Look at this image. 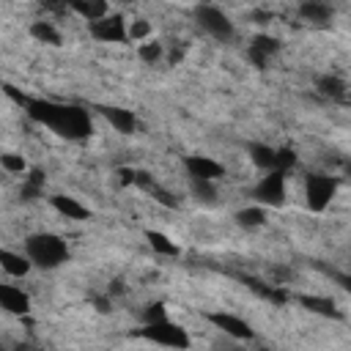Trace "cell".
<instances>
[{"label": "cell", "mask_w": 351, "mask_h": 351, "mask_svg": "<svg viewBox=\"0 0 351 351\" xmlns=\"http://www.w3.org/2000/svg\"><path fill=\"white\" fill-rule=\"evenodd\" d=\"M5 93H8L19 107H25V112H27L36 123L52 129L58 137H66V140H85V137L93 132L90 115H88V110H82V107L60 104V101H52V99H30V96L16 93L11 85L5 88Z\"/></svg>", "instance_id": "cell-1"}, {"label": "cell", "mask_w": 351, "mask_h": 351, "mask_svg": "<svg viewBox=\"0 0 351 351\" xmlns=\"http://www.w3.org/2000/svg\"><path fill=\"white\" fill-rule=\"evenodd\" d=\"M25 252L38 269H58L69 261V247L58 233H30L25 239Z\"/></svg>", "instance_id": "cell-2"}, {"label": "cell", "mask_w": 351, "mask_h": 351, "mask_svg": "<svg viewBox=\"0 0 351 351\" xmlns=\"http://www.w3.org/2000/svg\"><path fill=\"white\" fill-rule=\"evenodd\" d=\"M137 335H140L143 340H148V343H154V346H165V348H189V346H192L186 329L178 326V324H173L170 318L145 321Z\"/></svg>", "instance_id": "cell-3"}, {"label": "cell", "mask_w": 351, "mask_h": 351, "mask_svg": "<svg viewBox=\"0 0 351 351\" xmlns=\"http://www.w3.org/2000/svg\"><path fill=\"white\" fill-rule=\"evenodd\" d=\"M337 186L340 181L335 176H326V173H310L304 178V206L313 211V214H321L332 197L337 195Z\"/></svg>", "instance_id": "cell-4"}, {"label": "cell", "mask_w": 351, "mask_h": 351, "mask_svg": "<svg viewBox=\"0 0 351 351\" xmlns=\"http://www.w3.org/2000/svg\"><path fill=\"white\" fill-rule=\"evenodd\" d=\"M285 170H266L261 176V181L255 184L252 189V197L255 203L266 206V208H277L285 203Z\"/></svg>", "instance_id": "cell-5"}, {"label": "cell", "mask_w": 351, "mask_h": 351, "mask_svg": "<svg viewBox=\"0 0 351 351\" xmlns=\"http://www.w3.org/2000/svg\"><path fill=\"white\" fill-rule=\"evenodd\" d=\"M195 19L200 25V30H206L211 38L217 41H230L233 38V22L225 11H219L217 5H197L195 8Z\"/></svg>", "instance_id": "cell-6"}, {"label": "cell", "mask_w": 351, "mask_h": 351, "mask_svg": "<svg viewBox=\"0 0 351 351\" xmlns=\"http://www.w3.org/2000/svg\"><path fill=\"white\" fill-rule=\"evenodd\" d=\"M88 30L101 44H126L129 41V22L123 19V14H107L96 22H90Z\"/></svg>", "instance_id": "cell-7"}, {"label": "cell", "mask_w": 351, "mask_h": 351, "mask_svg": "<svg viewBox=\"0 0 351 351\" xmlns=\"http://www.w3.org/2000/svg\"><path fill=\"white\" fill-rule=\"evenodd\" d=\"M184 170L189 178H200V181H219L225 176V165L206 156V154H186L184 156Z\"/></svg>", "instance_id": "cell-8"}, {"label": "cell", "mask_w": 351, "mask_h": 351, "mask_svg": "<svg viewBox=\"0 0 351 351\" xmlns=\"http://www.w3.org/2000/svg\"><path fill=\"white\" fill-rule=\"evenodd\" d=\"M206 318H208V324L214 329H219L222 335H228L233 340H252L255 337V329L241 315H233V313H208Z\"/></svg>", "instance_id": "cell-9"}, {"label": "cell", "mask_w": 351, "mask_h": 351, "mask_svg": "<svg viewBox=\"0 0 351 351\" xmlns=\"http://www.w3.org/2000/svg\"><path fill=\"white\" fill-rule=\"evenodd\" d=\"M277 52H280V38H274V36H269V33H258V36L250 41V47H247V58H250V63H252L255 69H266L269 60H271Z\"/></svg>", "instance_id": "cell-10"}, {"label": "cell", "mask_w": 351, "mask_h": 351, "mask_svg": "<svg viewBox=\"0 0 351 351\" xmlns=\"http://www.w3.org/2000/svg\"><path fill=\"white\" fill-rule=\"evenodd\" d=\"M99 112L104 115V121H107L118 134H134V132H137V115H134L132 110L107 104V107H99Z\"/></svg>", "instance_id": "cell-11"}, {"label": "cell", "mask_w": 351, "mask_h": 351, "mask_svg": "<svg viewBox=\"0 0 351 351\" xmlns=\"http://www.w3.org/2000/svg\"><path fill=\"white\" fill-rule=\"evenodd\" d=\"M49 206H52L60 217H66V219H77V222L90 219V208L82 206V203H80L77 197H71V195H52V197H49Z\"/></svg>", "instance_id": "cell-12"}, {"label": "cell", "mask_w": 351, "mask_h": 351, "mask_svg": "<svg viewBox=\"0 0 351 351\" xmlns=\"http://www.w3.org/2000/svg\"><path fill=\"white\" fill-rule=\"evenodd\" d=\"M0 307L11 315H25L30 310V296L16 285H0Z\"/></svg>", "instance_id": "cell-13"}, {"label": "cell", "mask_w": 351, "mask_h": 351, "mask_svg": "<svg viewBox=\"0 0 351 351\" xmlns=\"http://www.w3.org/2000/svg\"><path fill=\"white\" fill-rule=\"evenodd\" d=\"M0 269L8 277H25L33 269V261L27 258V252H14V250H0Z\"/></svg>", "instance_id": "cell-14"}, {"label": "cell", "mask_w": 351, "mask_h": 351, "mask_svg": "<svg viewBox=\"0 0 351 351\" xmlns=\"http://www.w3.org/2000/svg\"><path fill=\"white\" fill-rule=\"evenodd\" d=\"M247 156L258 170H277V148L266 145V143H250L247 145Z\"/></svg>", "instance_id": "cell-15"}, {"label": "cell", "mask_w": 351, "mask_h": 351, "mask_svg": "<svg viewBox=\"0 0 351 351\" xmlns=\"http://www.w3.org/2000/svg\"><path fill=\"white\" fill-rule=\"evenodd\" d=\"M299 16L304 22H313V25H326L329 16H332V8L326 0H302L299 3Z\"/></svg>", "instance_id": "cell-16"}, {"label": "cell", "mask_w": 351, "mask_h": 351, "mask_svg": "<svg viewBox=\"0 0 351 351\" xmlns=\"http://www.w3.org/2000/svg\"><path fill=\"white\" fill-rule=\"evenodd\" d=\"M71 11L90 25V22H96V19H101V16L110 14V0H74L71 3Z\"/></svg>", "instance_id": "cell-17"}, {"label": "cell", "mask_w": 351, "mask_h": 351, "mask_svg": "<svg viewBox=\"0 0 351 351\" xmlns=\"http://www.w3.org/2000/svg\"><path fill=\"white\" fill-rule=\"evenodd\" d=\"M145 239H148V247L159 255H167V258H178L181 255V247L162 230H145Z\"/></svg>", "instance_id": "cell-18"}, {"label": "cell", "mask_w": 351, "mask_h": 351, "mask_svg": "<svg viewBox=\"0 0 351 351\" xmlns=\"http://www.w3.org/2000/svg\"><path fill=\"white\" fill-rule=\"evenodd\" d=\"M30 36H33L38 44H49V47H60V41H63L60 30H58L52 22H44V19H38V22L30 25Z\"/></svg>", "instance_id": "cell-19"}, {"label": "cell", "mask_w": 351, "mask_h": 351, "mask_svg": "<svg viewBox=\"0 0 351 351\" xmlns=\"http://www.w3.org/2000/svg\"><path fill=\"white\" fill-rule=\"evenodd\" d=\"M44 184H47V176H44L41 170H30V173L22 178V189H19L22 200H36V197H41Z\"/></svg>", "instance_id": "cell-20"}, {"label": "cell", "mask_w": 351, "mask_h": 351, "mask_svg": "<svg viewBox=\"0 0 351 351\" xmlns=\"http://www.w3.org/2000/svg\"><path fill=\"white\" fill-rule=\"evenodd\" d=\"M236 222L241 225V228H261L263 222H266V206H261V203H255V206H247V208H241L239 214H236Z\"/></svg>", "instance_id": "cell-21"}, {"label": "cell", "mask_w": 351, "mask_h": 351, "mask_svg": "<svg viewBox=\"0 0 351 351\" xmlns=\"http://www.w3.org/2000/svg\"><path fill=\"white\" fill-rule=\"evenodd\" d=\"M137 58H140L143 63L154 66V63H159V60L165 58V47H162L159 41H154V38L140 41V44H137Z\"/></svg>", "instance_id": "cell-22"}, {"label": "cell", "mask_w": 351, "mask_h": 351, "mask_svg": "<svg viewBox=\"0 0 351 351\" xmlns=\"http://www.w3.org/2000/svg\"><path fill=\"white\" fill-rule=\"evenodd\" d=\"M318 90L324 93V96H329V99H343L346 96V82L340 80V77H335V74H324V77H318Z\"/></svg>", "instance_id": "cell-23"}, {"label": "cell", "mask_w": 351, "mask_h": 351, "mask_svg": "<svg viewBox=\"0 0 351 351\" xmlns=\"http://www.w3.org/2000/svg\"><path fill=\"white\" fill-rule=\"evenodd\" d=\"M310 313H318V315H329V318H337L340 313L335 310V302L332 299H321V296H302L299 299Z\"/></svg>", "instance_id": "cell-24"}, {"label": "cell", "mask_w": 351, "mask_h": 351, "mask_svg": "<svg viewBox=\"0 0 351 351\" xmlns=\"http://www.w3.org/2000/svg\"><path fill=\"white\" fill-rule=\"evenodd\" d=\"M0 167H3L8 176H22V173H27V162L22 159V154H14V151L0 154Z\"/></svg>", "instance_id": "cell-25"}, {"label": "cell", "mask_w": 351, "mask_h": 351, "mask_svg": "<svg viewBox=\"0 0 351 351\" xmlns=\"http://www.w3.org/2000/svg\"><path fill=\"white\" fill-rule=\"evenodd\" d=\"M217 181H200V178H189V186H192V195L195 197H200V200H206V203H211L214 197H217V186H214Z\"/></svg>", "instance_id": "cell-26"}, {"label": "cell", "mask_w": 351, "mask_h": 351, "mask_svg": "<svg viewBox=\"0 0 351 351\" xmlns=\"http://www.w3.org/2000/svg\"><path fill=\"white\" fill-rule=\"evenodd\" d=\"M151 33H154V27H151L148 19L140 16V19H132L129 22V41H148Z\"/></svg>", "instance_id": "cell-27"}, {"label": "cell", "mask_w": 351, "mask_h": 351, "mask_svg": "<svg viewBox=\"0 0 351 351\" xmlns=\"http://www.w3.org/2000/svg\"><path fill=\"white\" fill-rule=\"evenodd\" d=\"M296 151L293 148H277V170H291V167H296Z\"/></svg>", "instance_id": "cell-28"}, {"label": "cell", "mask_w": 351, "mask_h": 351, "mask_svg": "<svg viewBox=\"0 0 351 351\" xmlns=\"http://www.w3.org/2000/svg\"><path fill=\"white\" fill-rule=\"evenodd\" d=\"M159 318H167V315H165V307H162V304H148L145 313H143V324H145V321H159Z\"/></svg>", "instance_id": "cell-29"}, {"label": "cell", "mask_w": 351, "mask_h": 351, "mask_svg": "<svg viewBox=\"0 0 351 351\" xmlns=\"http://www.w3.org/2000/svg\"><path fill=\"white\" fill-rule=\"evenodd\" d=\"M335 280H337V285H340L343 291L351 293V274H335Z\"/></svg>", "instance_id": "cell-30"}, {"label": "cell", "mask_w": 351, "mask_h": 351, "mask_svg": "<svg viewBox=\"0 0 351 351\" xmlns=\"http://www.w3.org/2000/svg\"><path fill=\"white\" fill-rule=\"evenodd\" d=\"M348 101H351V99H348Z\"/></svg>", "instance_id": "cell-31"}]
</instances>
